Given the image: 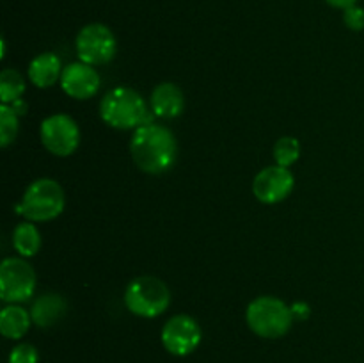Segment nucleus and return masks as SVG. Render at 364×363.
Wrapping results in <instances>:
<instances>
[{
	"label": "nucleus",
	"mask_w": 364,
	"mask_h": 363,
	"mask_svg": "<svg viewBox=\"0 0 364 363\" xmlns=\"http://www.w3.org/2000/svg\"><path fill=\"white\" fill-rule=\"evenodd\" d=\"M60 85L68 96L77 100L91 98L100 89V73L85 63L68 64L60 75Z\"/></svg>",
	"instance_id": "nucleus-11"
},
{
	"label": "nucleus",
	"mask_w": 364,
	"mask_h": 363,
	"mask_svg": "<svg viewBox=\"0 0 364 363\" xmlns=\"http://www.w3.org/2000/svg\"><path fill=\"white\" fill-rule=\"evenodd\" d=\"M249 327L262 338H279L290 331L294 324V312L281 299L262 295L247 306L245 312Z\"/></svg>",
	"instance_id": "nucleus-2"
},
{
	"label": "nucleus",
	"mask_w": 364,
	"mask_h": 363,
	"mask_svg": "<svg viewBox=\"0 0 364 363\" xmlns=\"http://www.w3.org/2000/svg\"><path fill=\"white\" fill-rule=\"evenodd\" d=\"M75 45H77L78 59L91 66L107 64L109 60H112L117 50L116 36L103 23L85 25L78 32Z\"/></svg>",
	"instance_id": "nucleus-6"
},
{
	"label": "nucleus",
	"mask_w": 364,
	"mask_h": 363,
	"mask_svg": "<svg viewBox=\"0 0 364 363\" xmlns=\"http://www.w3.org/2000/svg\"><path fill=\"white\" fill-rule=\"evenodd\" d=\"M36 288V273L23 258H6L0 265V298L6 302L27 301Z\"/></svg>",
	"instance_id": "nucleus-7"
},
{
	"label": "nucleus",
	"mask_w": 364,
	"mask_h": 363,
	"mask_svg": "<svg viewBox=\"0 0 364 363\" xmlns=\"http://www.w3.org/2000/svg\"><path fill=\"white\" fill-rule=\"evenodd\" d=\"M201 327L191 315H174L164 324L162 344L174 356H188L201 344Z\"/></svg>",
	"instance_id": "nucleus-9"
},
{
	"label": "nucleus",
	"mask_w": 364,
	"mask_h": 363,
	"mask_svg": "<svg viewBox=\"0 0 364 363\" xmlns=\"http://www.w3.org/2000/svg\"><path fill=\"white\" fill-rule=\"evenodd\" d=\"M64 210V191L52 178H39L25 191L16 212L28 221H52Z\"/></svg>",
	"instance_id": "nucleus-4"
},
{
	"label": "nucleus",
	"mask_w": 364,
	"mask_h": 363,
	"mask_svg": "<svg viewBox=\"0 0 364 363\" xmlns=\"http://www.w3.org/2000/svg\"><path fill=\"white\" fill-rule=\"evenodd\" d=\"M31 319L32 317L28 315L27 310L13 302L0 312V333L11 340H18L28 331Z\"/></svg>",
	"instance_id": "nucleus-15"
},
{
	"label": "nucleus",
	"mask_w": 364,
	"mask_h": 363,
	"mask_svg": "<svg viewBox=\"0 0 364 363\" xmlns=\"http://www.w3.org/2000/svg\"><path fill=\"white\" fill-rule=\"evenodd\" d=\"M124 305L134 315L153 319L169 308L171 292L162 280L155 276H139L124 292Z\"/></svg>",
	"instance_id": "nucleus-5"
},
{
	"label": "nucleus",
	"mask_w": 364,
	"mask_h": 363,
	"mask_svg": "<svg viewBox=\"0 0 364 363\" xmlns=\"http://www.w3.org/2000/svg\"><path fill=\"white\" fill-rule=\"evenodd\" d=\"M13 246L21 256H34L39 251V248H41V235H39V230L31 221L20 223L14 228Z\"/></svg>",
	"instance_id": "nucleus-16"
},
{
	"label": "nucleus",
	"mask_w": 364,
	"mask_h": 363,
	"mask_svg": "<svg viewBox=\"0 0 364 363\" xmlns=\"http://www.w3.org/2000/svg\"><path fill=\"white\" fill-rule=\"evenodd\" d=\"M25 91V80L16 70L6 68L0 73V100L2 103H13L20 100V96Z\"/></svg>",
	"instance_id": "nucleus-17"
},
{
	"label": "nucleus",
	"mask_w": 364,
	"mask_h": 363,
	"mask_svg": "<svg viewBox=\"0 0 364 363\" xmlns=\"http://www.w3.org/2000/svg\"><path fill=\"white\" fill-rule=\"evenodd\" d=\"M185 107V98L181 89L173 82H164L156 85L151 93V110L162 120H173L180 116Z\"/></svg>",
	"instance_id": "nucleus-12"
},
{
	"label": "nucleus",
	"mask_w": 364,
	"mask_h": 363,
	"mask_svg": "<svg viewBox=\"0 0 364 363\" xmlns=\"http://www.w3.org/2000/svg\"><path fill=\"white\" fill-rule=\"evenodd\" d=\"M38 349L31 344H18L9 352V363H38Z\"/></svg>",
	"instance_id": "nucleus-20"
},
{
	"label": "nucleus",
	"mask_w": 364,
	"mask_h": 363,
	"mask_svg": "<svg viewBox=\"0 0 364 363\" xmlns=\"http://www.w3.org/2000/svg\"><path fill=\"white\" fill-rule=\"evenodd\" d=\"M130 153L139 169L149 174H162L176 162L178 142L169 128L156 123H144L132 137Z\"/></svg>",
	"instance_id": "nucleus-1"
},
{
	"label": "nucleus",
	"mask_w": 364,
	"mask_h": 363,
	"mask_svg": "<svg viewBox=\"0 0 364 363\" xmlns=\"http://www.w3.org/2000/svg\"><path fill=\"white\" fill-rule=\"evenodd\" d=\"M301 157V144L295 137H281L274 146V159L277 166L290 167Z\"/></svg>",
	"instance_id": "nucleus-19"
},
{
	"label": "nucleus",
	"mask_w": 364,
	"mask_h": 363,
	"mask_svg": "<svg viewBox=\"0 0 364 363\" xmlns=\"http://www.w3.org/2000/svg\"><path fill=\"white\" fill-rule=\"evenodd\" d=\"M66 301L57 294H45L32 305L31 317L39 327H50L66 313Z\"/></svg>",
	"instance_id": "nucleus-14"
},
{
	"label": "nucleus",
	"mask_w": 364,
	"mask_h": 363,
	"mask_svg": "<svg viewBox=\"0 0 364 363\" xmlns=\"http://www.w3.org/2000/svg\"><path fill=\"white\" fill-rule=\"evenodd\" d=\"M100 114L109 127L128 130L144 125L148 110H146V102L135 89L116 88L103 96L100 103Z\"/></svg>",
	"instance_id": "nucleus-3"
},
{
	"label": "nucleus",
	"mask_w": 364,
	"mask_h": 363,
	"mask_svg": "<svg viewBox=\"0 0 364 363\" xmlns=\"http://www.w3.org/2000/svg\"><path fill=\"white\" fill-rule=\"evenodd\" d=\"M64 68L60 66V59L52 52L39 53L28 64V78L36 88H52L63 75Z\"/></svg>",
	"instance_id": "nucleus-13"
},
{
	"label": "nucleus",
	"mask_w": 364,
	"mask_h": 363,
	"mask_svg": "<svg viewBox=\"0 0 364 363\" xmlns=\"http://www.w3.org/2000/svg\"><path fill=\"white\" fill-rule=\"evenodd\" d=\"M327 4H329V6H333V7H336V9H348V7H352V6H355V2H358V0H326Z\"/></svg>",
	"instance_id": "nucleus-22"
},
{
	"label": "nucleus",
	"mask_w": 364,
	"mask_h": 363,
	"mask_svg": "<svg viewBox=\"0 0 364 363\" xmlns=\"http://www.w3.org/2000/svg\"><path fill=\"white\" fill-rule=\"evenodd\" d=\"M39 134H41L43 146L57 157L71 155L80 142L77 121L66 114H53L43 120Z\"/></svg>",
	"instance_id": "nucleus-8"
},
{
	"label": "nucleus",
	"mask_w": 364,
	"mask_h": 363,
	"mask_svg": "<svg viewBox=\"0 0 364 363\" xmlns=\"http://www.w3.org/2000/svg\"><path fill=\"white\" fill-rule=\"evenodd\" d=\"M294 174L288 167L270 166L259 171L252 182V192L256 199L267 205L283 201L294 191Z\"/></svg>",
	"instance_id": "nucleus-10"
},
{
	"label": "nucleus",
	"mask_w": 364,
	"mask_h": 363,
	"mask_svg": "<svg viewBox=\"0 0 364 363\" xmlns=\"http://www.w3.org/2000/svg\"><path fill=\"white\" fill-rule=\"evenodd\" d=\"M18 128H20L18 114L14 112L13 107L2 103L0 105V144L2 148H7L16 139Z\"/></svg>",
	"instance_id": "nucleus-18"
},
{
	"label": "nucleus",
	"mask_w": 364,
	"mask_h": 363,
	"mask_svg": "<svg viewBox=\"0 0 364 363\" xmlns=\"http://www.w3.org/2000/svg\"><path fill=\"white\" fill-rule=\"evenodd\" d=\"M343 21L350 31H363L364 28V9L359 6H352L348 9H345L343 13Z\"/></svg>",
	"instance_id": "nucleus-21"
}]
</instances>
